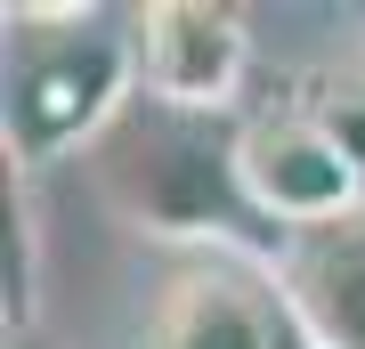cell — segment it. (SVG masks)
<instances>
[{
    "instance_id": "1",
    "label": "cell",
    "mask_w": 365,
    "mask_h": 349,
    "mask_svg": "<svg viewBox=\"0 0 365 349\" xmlns=\"http://www.w3.org/2000/svg\"><path fill=\"white\" fill-rule=\"evenodd\" d=\"M235 130L244 114H187V106L163 98H130L114 114V130L90 146V171L106 187V203L122 211L138 236H163V244H203V252H284L260 211L244 195V171H235Z\"/></svg>"
},
{
    "instance_id": "2",
    "label": "cell",
    "mask_w": 365,
    "mask_h": 349,
    "mask_svg": "<svg viewBox=\"0 0 365 349\" xmlns=\"http://www.w3.org/2000/svg\"><path fill=\"white\" fill-rule=\"evenodd\" d=\"M138 98V49L98 9H9V106L0 146L9 163H57L90 155L114 130V114Z\"/></svg>"
},
{
    "instance_id": "3",
    "label": "cell",
    "mask_w": 365,
    "mask_h": 349,
    "mask_svg": "<svg viewBox=\"0 0 365 349\" xmlns=\"http://www.w3.org/2000/svg\"><path fill=\"white\" fill-rule=\"evenodd\" d=\"M235 171H244L252 211H260L276 236L341 228V220L365 211V163L309 114V106L244 114V130H235Z\"/></svg>"
},
{
    "instance_id": "4",
    "label": "cell",
    "mask_w": 365,
    "mask_h": 349,
    "mask_svg": "<svg viewBox=\"0 0 365 349\" xmlns=\"http://www.w3.org/2000/svg\"><path fill=\"white\" fill-rule=\"evenodd\" d=\"M146 349H309L276 293V268L244 252H195L155 300Z\"/></svg>"
},
{
    "instance_id": "5",
    "label": "cell",
    "mask_w": 365,
    "mask_h": 349,
    "mask_svg": "<svg viewBox=\"0 0 365 349\" xmlns=\"http://www.w3.org/2000/svg\"><path fill=\"white\" fill-rule=\"evenodd\" d=\"M130 49H138V90L187 114H235L252 65V33L244 16L220 0H155L130 16Z\"/></svg>"
},
{
    "instance_id": "6",
    "label": "cell",
    "mask_w": 365,
    "mask_h": 349,
    "mask_svg": "<svg viewBox=\"0 0 365 349\" xmlns=\"http://www.w3.org/2000/svg\"><path fill=\"white\" fill-rule=\"evenodd\" d=\"M276 293H284L309 349H365V211L341 228L284 236Z\"/></svg>"
},
{
    "instance_id": "7",
    "label": "cell",
    "mask_w": 365,
    "mask_h": 349,
    "mask_svg": "<svg viewBox=\"0 0 365 349\" xmlns=\"http://www.w3.org/2000/svg\"><path fill=\"white\" fill-rule=\"evenodd\" d=\"M33 309H41V236L25 203V163H9L0 171V317H9V341H33Z\"/></svg>"
},
{
    "instance_id": "8",
    "label": "cell",
    "mask_w": 365,
    "mask_h": 349,
    "mask_svg": "<svg viewBox=\"0 0 365 349\" xmlns=\"http://www.w3.org/2000/svg\"><path fill=\"white\" fill-rule=\"evenodd\" d=\"M9 349H33V341H9Z\"/></svg>"
}]
</instances>
